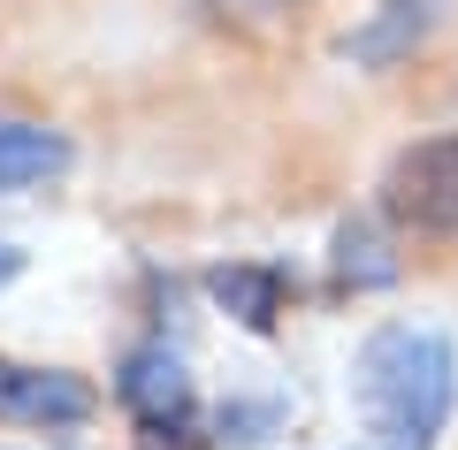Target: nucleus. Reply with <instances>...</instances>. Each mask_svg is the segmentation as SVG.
Segmentation results:
<instances>
[{
	"label": "nucleus",
	"instance_id": "nucleus-6",
	"mask_svg": "<svg viewBox=\"0 0 458 450\" xmlns=\"http://www.w3.org/2000/svg\"><path fill=\"white\" fill-rule=\"evenodd\" d=\"M207 290H214V306L237 313V328H252V336H267V328L283 321V298H291L283 267H252V259H237V267H214Z\"/></svg>",
	"mask_w": 458,
	"mask_h": 450
},
{
	"label": "nucleus",
	"instance_id": "nucleus-2",
	"mask_svg": "<svg viewBox=\"0 0 458 450\" xmlns=\"http://www.w3.org/2000/svg\"><path fill=\"white\" fill-rule=\"evenodd\" d=\"M382 214L412 237H458V130L405 145L382 168Z\"/></svg>",
	"mask_w": 458,
	"mask_h": 450
},
{
	"label": "nucleus",
	"instance_id": "nucleus-5",
	"mask_svg": "<svg viewBox=\"0 0 458 450\" xmlns=\"http://www.w3.org/2000/svg\"><path fill=\"white\" fill-rule=\"evenodd\" d=\"M77 145L47 123H23V115H0V199L8 191H38V183L69 176Z\"/></svg>",
	"mask_w": 458,
	"mask_h": 450
},
{
	"label": "nucleus",
	"instance_id": "nucleus-9",
	"mask_svg": "<svg viewBox=\"0 0 458 450\" xmlns=\"http://www.w3.org/2000/svg\"><path fill=\"white\" fill-rule=\"evenodd\" d=\"M16 275H23V252H16V244H0V283H16Z\"/></svg>",
	"mask_w": 458,
	"mask_h": 450
},
{
	"label": "nucleus",
	"instance_id": "nucleus-1",
	"mask_svg": "<svg viewBox=\"0 0 458 450\" xmlns=\"http://www.w3.org/2000/svg\"><path fill=\"white\" fill-rule=\"evenodd\" d=\"M352 397L375 450H436L458 404V352L428 321H390L352 359Z\"/></svg>",
	"mask_w": 458,
	"mask_h": 450
},
{
	"label": "nucleus",
	"instance_id": "nucleus-7",
	"mask_svg": "<svg viewBox=\"0 0 458 450\" xmlns=\"http://www.w3.org/2000/svg\"><path fill=\"white\" fill-rule=\"evenodd\" d=\"M428 31H436V0H390L367 31L344 38V54H360V62H397V54L420 47Z\"/></svg>",
	"mask_w": 458,
	"mask_h": 450
},
{
	"label": "nucleus",
	"instance_id": "nucleus-4",
	"mask_svg": "<svg viewBox=\"0 0 458 450\" xmlns=\"http://www.w3.org/2000/svg\"><path fill=\"white\" fill-rule=\"evenodd\" d=\"M114 397L138 412L146 435H183V428H191V374H183V359L168 352V344H146V352L123 359Z\"/></svg>",
	"mask_w": 458,
	"mask_h": 450
},
{
	"label": "nucleus",
	"instance_id": "nucleus-8",
	"mask_svg": "<svg viewBox=\"0 0 458 450\" xmlns=\"http://www.w3.org/2000/svg\"><path fill=\"white\" fill-rule=\"evenodd\" d=\"M336 275H344L352 290H367V283H390L397 259H382V237H375L367 222H344V229H336Z\"/></svg>",
	"mask_w": 458,
	"mask_h": 450
},
{
	"label": "nucleus",
	"instance_id": "nucleus-3",
	"mask_svg": "<svg viewBox=\"0 0 458 450\" xmlns=\"http://www.w3.org/2000/svg\"><path fill=\"white\" fill-rule=\"evenodd\" d=\"M99 412V389L69 367H23L0 352V420L16 428H77Z\"/></svg>",
	"mask_w": 458,
	"mask_h": 450
}]
</instances>
